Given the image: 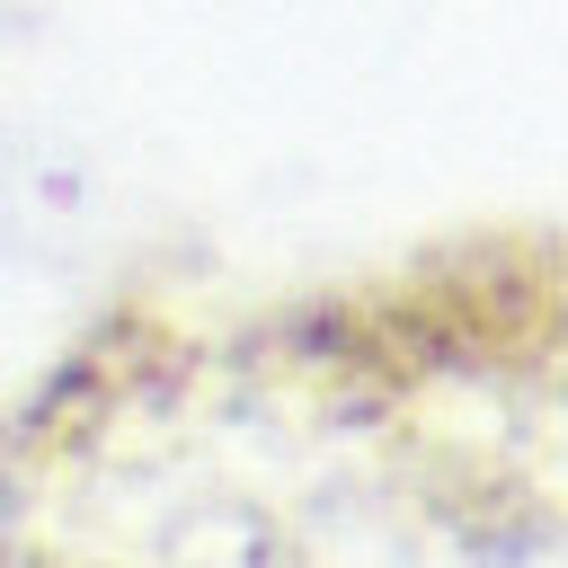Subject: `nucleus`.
<instances>
[{
  "label": "nucleus",
  "instance_id": "f257e3e1",
  "mask_svg": "<svg viewBox=\"0 0 568 568\" xmlns=\"http://www.w3.org/2000/svg\"><path fill=\"white\" fill-rule=\"evenodd\" d=\"M0 568H568V222L106 302L0 408Z\"/></svg>",
  "mask_w": 568,
  "mask_h": 568
}]
</instances>
